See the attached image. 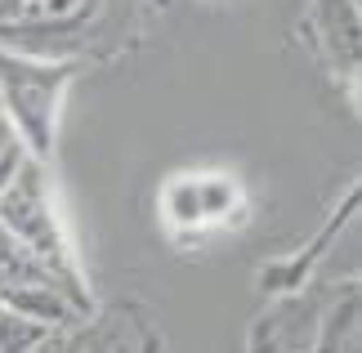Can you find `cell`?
Returning <instances> with one entry per match:
<instances>
[]
</instances>
